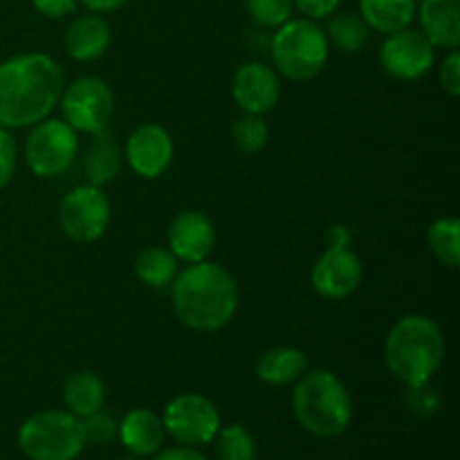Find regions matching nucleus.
<instances>
[{"mask_svg":"<svg viewBox=\"0 0 460 460\" xmlns=\"http://www.w3.org/2000/svg\"><path fill=\"white\" fill-rule=\"evenodd\" d=\"M362 261L349 247L331 245L310 272L314 292L323 299L340 301L353 295L362 283Z\"/></svg>","mask_w":460,"mask_h":460,"instance_id":"nucleus-12","label":"nucleus"},{"mask_svg":"<svg viewBox=\"0 0 460 460\" xmlns=\"http://www.w3.org/2000/svg\"><path fill=\"white\" fill-rule=\"evenodd\" d=\"M153 460H209V458H207L205 454L198 452V449L182 445V447L164 449V452L157 454V456L153 458Z\"/></svg>","mask_w":460,"mask_h":460,"instance_id":"nucleus-35","label":"nucleus"},{"mask_svg":"<svg viewBox=\"0 0 460 460\" xmlns=\"http://www.w3.org/2000/svg\"><path fill=\"white\" fill-rule=\"evenodd\" d=\"M119 460H139V456H126V458H119Z\"/></svg>","mask_w":460,"mask_h":460,"instance_id":"nucleus-38","label":"nucleus"},{"mask_svg":"<svg viewBox=\"0 0 460 460\" xmlns=\"http://www.w3.org/2000/svg\"><path fill=\"white\" fill-rule=\"evenodd\" d=\"M31 4L45 18L70 16L76 9V0H31Z\"/></svg>","mask_w":460,"mask_h":460,"instance_id":"nucleus-34","label":"nucleus"},{"mask_svg":"<svg viewBox=\"0 0 460 460\" xmlns=\"http://www.w3.org/2000/svg\"><path fill=\"white\" fill-rule=\"evenodd\" d=\"M427 243L436 259L447 268L456 270L460 265V223L452 216H445L431 223L427 232Z\"/></svg>","mask_w":460,"mask_h":460,"instance_id":"nucleus-25","label":"nucleus"},{"mask_svg":"<svg viewBox=\"0 0 460 460\" xmlns=\"http://www.w3.org/2000/svg\"><path fill=\"white\" fill-rule=\"evenodd\" d=\"M126 160L139 178L155 180L173 162V142L157 124H142L126 142Z\"/></svg>","mask_w":460,"mask_h":460,"instance_id":"nucleus-13","label":"nucleus"},{"mask_svg":"<svg viewBox=\"0 0 460 460\" xmlns=\"http://www.w3.org/2000/svg\"><path fill=\"white\" fill-rule=\"evenodd\" d=\"M328 54L326 31L310 18H290L272 36L274 67L290 81L314 79L326 66Z\"/></svg>","mask_w":460,"mask_h":460,"instance_id":"nucleus-5","label":"nucleus"},{"mask_svg":"<svg viewBox=\"0 0 460 460\" xmlns=\"http://www.w3.org/2000/svg\"><path fill=\"white\" fill-rule=\"evenodd\" d=\"M420 22L434 48L456 49L460 45V0H422Z\"/></svg>","mask_w":460,"mask_h":460,"instance_id":"nucleus-17","label":"nucleus"},{"mask_svg":"<svg viewBox=\"0 0 460 460\" xmlns=\"http://www.w3.org/2000/svg\"><path fill=\"white\" fill-rule=\"evenodd\" d=\"M58 223L72 241H99L111 223V202L102 187L84 184V187L72 189L58 207Z\"/></svg>","mask_w":460,"mask_h":460,"instance_id":"nucleus-10","label":"nucleus"},{"mask_svg":"<svg viewBox=\"0 0 460 460\" xmlns=\"http://www.w3.org/2000/svg\"><path fill=\"white\" fill-rule=\"evenodd\" d=\"M359 16L371 30L394 34L411 25L416 0H359Z\"/></svg>","mask_w":460,"mask_h":460,"instance_id":"nucleus-21","label":"nucleus"},{"mask_svg":"<svg viewBox=\"0 0 460 460\" xmlns=\"http://www.w3.org/2000/svg\"><path fill=\"white\" fill-rule=\"evenodd\" d=\"M16 142L7 128H0V191L9 184L12 180L13 169H16Z\"/></svg>","mask_w":460,"mask_h":460,"instance_id":"nucleus-31","label":"nucleus"},{"mask_svg":"<svg viewBox=\"0 0 460 460\" xmlns=\"http://www.w3.org/2000/svg\"><path fill=\"white\" fill-rule=\"evenodd\" d=\"M404 400H407L409 411L416 413V416L420 418L431 416V413L438 409V395L429 389V382L420 386H407V395H404Z\"/></svg>","mask_w":460,"mask_h":460,"instance_id":"nucleus-30","label":"nucleus"},{"mask_svg":"<svg viewBox=\"0 0 460 460\" xmlns=\"http://www.w3.org/2000/svg\"><path fill=\"white\" fill-rule=\"evenodd\" d=\"M292 411L299 425L317 438H335L353 420V400L344 382L326 368H314L296 380Z\"/></svg>","mask_w":460,"mask_h":460,"instance_id":"nucleus-4","label":"nucleus"},{"mask_svg":"<svg viewBox=\"0 0 460 460\" xmlns=\"http://www.w3.org/2000/svg\"><path fill=\"white\" fill-rule=\"evenodd\" d=\"M443 358V331L434 319L425 317V314H407L386 335V368L404 386L427 385L440 368Z\"/></svg>","mask_w":460,"mask_h":460,"instance_id":"nucleus-3","label":"nucleus"},{"mask_svg":"<svg viewBox=\"0 0 460 460\" xmlns=\"http://www.w3.org/2000/svg\"><path fill=\"white\" fill-rule=\"evenodd\" d=\"M18 447L30 460H75L84 452L81 418L70 411H40L18 429Z\"/></svg>","mask_w":460,"mask_h":460,"instance_id":"nucleus-6","label":"nucleus"},{"mask_svg":"<svg viewBox=\"0 0 460 460\" xmlns=\"http://www.w3.org/2000/svg\"><path fill=\"white\" fill-rule=\"evenodd\" d=\"M173 313L187 328L198 332L220 331L238 308V288L232 274L218 263H189L173 279Z\"/></svg>","mask_w":460,"mask_h":460,"instance_id":"nucleus-2","label":"nucleus"},{"mask_svg":"<svg viewBox=\"0 0 460 460\" xmlns=\"http://www.w3.org/2000/svg\"><path fill=\"white\" fill-rule=\"evenodd\" d=\"M66 124L81 133H103L115 112V97L106 81L97 76H81L61 94Z\"/></svg>","mask_w":460,"mask_h":460,"instance_id":"nucleus-8","label":"nucleus"},{"mask_svg":"<svg viewBox=\"0 0 460 460\" xmlns=\"http://www.w3.org/2000/svg\"><path fill=\"white\" fill-rule=\"evenodd\" d=\"M79 3H84V7L94 13H111L124 7L126 0H79Z\"/></svg>","mask_w":460,"mask_h":460,"instance_id":"nucleus-36","label":"nucleus"},{"mask_svg":"<svg viewBox=\"0 0 460 460\" xmlns=\"http://www.w3.org/2000/svg\"><path fill=\"white\" fill-rule=\"evenodd\" d=\"M216 243L211 220L202 211H182L169 227V250L175 259L184 263L207 261Z\"/></svg>","mask_w":460,"mask_h":460,"instance_id":"nucleus-15","label":"nucleus"},{"mask_svg":"<svg viewBox=\"0 0 460 460\" xmlns=\"http://www.w3.org/2000/svg\"><path fill=\"white\" fill-rule=\"evenodd\" d=\"M440 85H443L445 93H449L452 97H458L460 94V54L458 49H452L447 57L443 58L438 70Z\"/></svg>","mask_w":460,"mask_h":460,"instance_id":"nucleus-32","label":"nucleus"},{"mask_svg":"<svg viewBox=\"0 0 460 460\" xmlns=\"http://www.w3.org/2000/svg\"><path fill=\"white\" fill-rule=\"evenodd\" d=\"M81 425H84L85 443L108 445V443H112L117 436V422L112 420L108 413L97 411L88 418H81Z\"/></svg>","mask_w":460,"mask_h":460,"instance_id":"nucleus-29","label":"nucleus"},{"mask_svg":"<svg viewBox=\"0 0 460 460\" xmlns=\"http://www.w3.org/2000/svg\"><path fill=\"white\" fill-rule=\"evenodd\" d=\"M245 9L259 25L281 27L295 12L292 0H245Z\"/></svg>","mask_w":460,"mask_h":460,"instance_id":"nucleus-28","label":"nucleus"},{"mask_svg":"<svg viewBox=\"0 0 460 460\" xmlns=\"http://www.w3.org/2000/svg\"><path fill=\"white\" fill-rule=\"evenodd\" d=\"M234 144L241 153H259L268 144V126L261 119V115H245L236 119L232 128Z\"/></svg>","mask_w":460,"mask_h":460,"instance_id":"nucleus-27","label":"nucleus"},{"mask_svg":"<svg viewBox=\"0 0 460 460\" xmlns=\"http://www.w3.org/2000/svg\"><path fill=\"white\" fill-rule=\"evenodd\" d=\"M66 75L48 54H21L0 63V128L43 121L61 102Z\"/></svg>","mask_w":460,"mask_h":460,"instance_id":"nucleus-1","label":"nucleus"},{"mask_svg":"<svg viewBox=\"0 0 460 460\" xmlns=\"http://www.w3.org/2000/svg\"><path fill=\"white\" fill-rule=\"evenodd\" d=\"M63 400L76 418H88L102 411L106 400V386L93 371H75L63 385Z\"/></svg>","mask_w":460,"mask_h":460,"instance_id":"nucleus-20","label":"nucleus"},{"mask_svg":"<svg viewBox=\"0 0 460 460\" xmlns=\"http://www.w3.org/2000/svg\"><path fill=\"white\" fill-rule=\"evenodd\" d=\"M79 153V137L61 119L39 121L25 142V160L39 178H58L66 173Z\"/></svg>","mask_w":460,"mask_h":460,"instance_id":"nucleus-7","label":"nucleus"},{"mask_svg":"<svg viewBox=\"0 0 460 460\" xmlns=\"http://www.w3.org/2000/svg\"><path fill=\"white\" fill-rule=\"evenodd\" d=\"M331 238H332L331 245L349 247V232H346V227H332L331 229Z\"/></svg>","mask_w":460,"mask_h":460,"instance_id":"nucleus-37","label":"nucleus"},{"mask_svg":"<svg viewBox=\"0 0 460 460\" xmlns=\"http://www.w3.org/2000/svg\"><path fill=\"white\" fill-rule=\"evenodd\" d=\"M308 371V358L304 350L290 349V346H279L263 353L256 362V377L265 385L283 386L299 380Z\"/></svg>","mask_w":460,"mask_h":460,"instance_id":"nucleus-19","label":"nucleus"},{"mask_svg":"<svg viewBox=\"0 0 460 460\" xmlns=\"http://www.w3.org/2000/svg\"><path fill=\"white\" fill-rule=\"evenodd\" d=\"M135 274L151 288H166L178 277V259L164 247H146L135 259Z\"/></svg>","mask_w":460,"mask_h":460,"instance_id":"nucleus-23","label":"nucleus"},{"mask_svg":"<svg viewBox=\"0 0 460 460\" xmlns=\"http://www.w3.org/2000/svg\"><path fill=\"white\" fill-rule=\"evenodd\" d=\"M232 94L238 106L250 115H263L272 111L281 94L277 70L259 61L245 63L234 75Z\"/></svg>","mask_w":460,"mask_h":460,"instance_id":"nucleus-14","label":"nucleus"},{"mask_svg":"<svg viewBox=\"0 0 460 460\" xmlns=\"http://www.w3.org/2000/svg\"><path fill=\"white\" fill-rule=\"evenodd\" d=\"M368 31H371V27L364 22L362 16L344 12L332 18L326 39L328 45H335L341 54H358L367 48Z\"/></svg>","mask_w":460,"mask_h":460,"instance_id":"nucleus-24","label":"nucleus"},{"mask_svg":"<svg viewBox=\"0 0 460 460\" xmlns=\"http://www.w3.org/2000/svg\"><path fill=\"white\" fill-rule=\"evenodd\" d=\"M111 45V27L97 13H84L66 31V49L75 61H94Z\"/></svg>","mask_w":460,"mask_h":460,"instance_id":"nucleus-18","label":"nucleus"},{"mask_svg":"<svg viewBox=\"0 0 460 460\" xmlns=\"http://www.w3.org/2000/svg\"><path fill=\"white\" fill-rule=\"evenodd\" d=\"M436 54L431 40L420 30L394 31L380 48V66L400 81H416L434 67Z\"/></svg>","mask_w":460,"mask_h":460,"instance_id":"nucleus-11","label":"nucleus"},{"mask_svg":"<svg viewBox=\"0 0 460 460\" xmlns=\"http://www.w3.org/2000/svg\"><path fill=\"white\" fill-rule=\"evenodd\" d=\"M121 169V153L117 144L112 142L111 135L97 133V139L90 144L88 153L84 160V171L88 184L93 187H103V184L112 182L119 175Z\"/></svg>","mask_w":460,"mask_h":460,"instance_id":"nucleus-22","label":"nucleus"},{"mask_svg":"<svg viewBox=\"0 0 460 460\" xmlns=\"http://www.w3.org/2000/svg\"><path fill=\"white\" fill-rule=\"evenodd\" d=\"M162 425L175 443L200 447V445L211 443L218 434L220 413L205 395L182 394L166 404Z\"/></svg>","mask_w":460,"mask_h":460,"instance_id":"nucleus-9","label":"nucleus"},{"mask_svg":"<svg viewBox=\"0 0 460 460\" xmlns=\"http://www.w3.org/2000/svg\"><path fill=\"white\" fill-rule=\"evenodd\" d=\"M295 7L304 13L310 21H317V18H328L331 13H335V9L340 7V0H292Z\"/></svg>","mask_w":460,"mask_h":460,"instance_id":"nucleus-33","label":"nucleus"},{"mask_svg":"<svg viewBox=\"0 0 460 460\" xmlns=\"http://www.w3.org/2000/svg\"><path fill=\"white\" fill-rule=\"evenodd\" d=\"M117 436L133 456L142 458L160 452L166 431L164 425H162V418L155 411H151V409H133L117 425Z\"/></svg>","mask_w":460,"mask_h":460,"instance_id":"nucleus-16","label":"nucleus"},{"mask_svg":"<svg viewBox=\"0 0 460 460\" xmlns=\"http://www.w3.org/2000/svg\"><path fill=\"white\" fill-rule=\"evenodd\" d=\"M216 438V454L220 460H256V443L243 425L223 427Z\"/></svg>","mask_w":460,"mask_h":460,"instance_id":"nucleus-26","label":"nucleus"}]
</instances>
